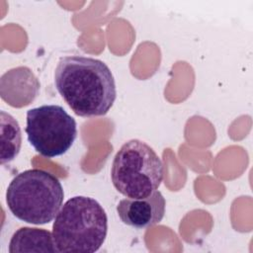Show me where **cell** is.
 <instances>
[{
    "instance_id": "1",
    "label": "cell",
    "mask_w": 253,
    "mask_h": 253,
    "mask_svg": "<svg viewBox=\"0 0 253 253\" xmlns=\"http://www.w3.org/2000/svg\"><path fill=\"white\" fill-rule=\"evenodd\" d=\"M54 85L65 103L79 117L104 116L117 98L111 69L104 61L89 56L60 57L54 71Z\"/></svg>"
},
{
    "instance_id": "2",
    "label": "cell",
    "mask_w": 253,
    "mask_h": 253,
    "mask_svg": "<svg viewBox=\"0 0 253 253\" xmlns=\"http://www.w3.org/2000/svg\"><path fill=\"white\" fill-rule=\"evenodd\" d=\"M108 232V216L93 198L75 196L60 208L52 224L57 252L93 253L98 251Z\"/></svg>"
},
{
    "instance_id": "3",
    "label": "cell",
    "mask_w": 253,
    "mask_h": 253,
    "mask_svg": "<svg viewBox=\"0 0 253 253\" xmlns=\"http://www.w3.org/2000/svg\"><path fill=\"white\" fill-rule=\"evenodd\" d=\"M64 198L58 178L42 169L17 174L6 191V203L18 219L32 224L50 222L59 211Z\"/></svg>"
},
{
    "instance_id": "4",
    "label": "cell",
    "mask_w": 253,
    "mask_h": 253,
    "mask_svg": "<svg viewBox=\"0 0 253 253\" xmlns=\"http://www.w3.org/2000/svg\"><path fill=\"white\" fill-rule=\"evenodd\" d=\"M162 160L147 143L139 139L125 142L116 153L111 179L116 190L129 199H141L155 192L162 180Z\"/></svg>"
},
{
    "instance_id": "5",
    "label": "cell",
    "mask_w": 253,
    "mask_h": 253,
    "mask_svg": "<svg viewBox=\"0 0 253 253\" xmlns=\"http://www.w3.org/2000/svg\"><path fill=\"white\" fill-rule=\"evenodd\" d=\"M25 131L38 153L53 158L72 146L77 137V125L61 106L42 105L27 111Z\"/></svg>"
},
{
    "instance_id": "6",
    "label": "cell",
    "mask_w": 253,
    "mask_h": 253,
    "mask_svg": "<svg viewBox=\"0 0 253 253\" xmlns=\"http://www.w3.org/2000/svg\"><path fill=\"white\" fill-rule=\"evenodd\" d=\"M166 202L159 191L141 199H123L117 212L123 223L134 228H146L159 223L165 214Z\"/></svg>"
},
{
    "instance_id": "7",
    "label": "cell",
    "mask_w": 253,
    "mask_h": 253,
    "mask_svg": "<svg viewBox=\"0 0 253 253\" xmlns=\"http://www.w3.org/2000/svg\"><path fill=\"white\" fill-rule=\"evenodd\" d=\"M2 85L17 86V88L1 90V97L12 107L29 105L37 97L40 84L28 67L13 68L1 77Z\"/></svg>"
},
{
    "instance_id": "8",
    "label": "cell",
    "mask_w": 253,
    "mask_h": 253,
    "mask_svg": "<svg viewBox=\"0 0 253 253\" xmlns=\"http://www.w3.org/2000/svg\"><path fill=\"white\" fill-rule=\"evenodd\" d=\"M9 252H57L52 233L46 229L24 226L11 237Z\"/></svg>"
},
{
    "instance_id": "9",
    "label": "cell",
    "mask_w": 253,
    "mask_h": 253,
    "mask_svg": "<svg viewBox=\"0 0 253 253\" xmlns=\"http://www.w3.org/2000/svg\"><path fill=\"white\" fill-rule=\"evenodd\" d=\"M1 115V164L10 162L19 154L22 144L21 127L17 120L6 113L0 112Z\"/></svg>"
}]
</instances>
